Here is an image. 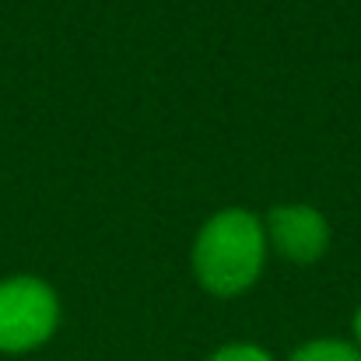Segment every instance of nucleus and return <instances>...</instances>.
I'll return each mask as SVG.
<instances>
[{"label": "nucleus", "instance_id": "obj_1", "mask_svg": "<svg viewBox=\"0 0 361 361\" xmlns=\"http://www.w3.org/2000/svg\"><path fill=\"white\" fill-rule=\"evenodd\" d=\"M267 259V232L252 211L228 207L204 221L193 239V274L207 295L235 298L256 284Z\"/></svg>", "mask_w": 361, "mask_h": 361}, {"label": "nucleus", "instance_id": "obj_2", "mask_svg": "<svg viewBox=\"0 0 361 361\" xmlns=\"http://www.w3.org/2000/svg\"><path fill=\"white\" fill-rule=\"evenodd\" d=\"M60 326V298L42 277L0 281V351L25 355L42 348Z\"/></svg>", "mask_w": 361, "mask_h": 361}, {"label": "nucleus", "instance_id": "obj_3", "mask_svg": "<svg viewBox=\"0 0 361 361\" xmlns=\"http://www.w3.org/2000/svg\"><path fill=\"white\" fill-rule=\"evenodd\" d=\"M267 245H274L288 263L309 267L330 245V221L309 204H281L263 221Z\"/></svg>", "mask_w": 361, "mask_h": 361}, {"label": "nucleus", "instance_id": "obj_4", "mask_svg": "<svg viewBox=\"0 0 361 361\" xmlns=\"http://www.w3.org/2000/svg\"><path fill=\"white\" fill-rule=\"evenodd\" d=\"M288 361H361V348L337 337H323V341L302 344Z\"/></svg>", "mask_w": 361, "mask_h": 361}, {"label": "nucleus", "instance_id": "obj_5", "mask_svg": "<svg viewBox=\"0 0 361 361\" xmlns=\"http://www.w3.org/2000/svg\"><path fill=\"white\" fill-rule=\"evenodd\" d=\"M207 361H274V358L263 348H256V344H228V348L214 351Z\"/></svg>", "mask_w": 361, "mask_h": 361}, {"label": "nucleus", "instance_id": "obj_6", "mask_svg": "<svg viewBox=\"0 0 361 361\" xmlns=\"http://www.w3.org/2000/svg\"><path fill=\"white\" fill-rule=\"evenodd\" d=\"M355 337H358V348H361V309H358V316H355Z\"/></svg>", "mask_w": 361, "mask_h": 361}]
</instances>
